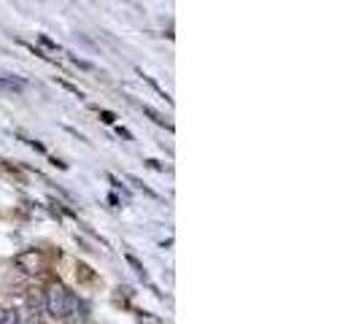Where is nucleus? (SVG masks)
Here are the masks:
<instances>
[{
    "label": "nucleus",
    "mask_w": 359,
    "mask_h": 324,
    "mask_svg": "<svg viewBox=\"0 0 359 324\" xmlns=\"http://www.w3.org/2000/svg\"><path fill=\"white\" fill-rule=\"evenodd\" d=\"M43 305H46L49 316H54V319H68V316L79 308V300H76V297H73L63 284H54L52 290L46 292Z\"/></svg>",
    "instance_id": "1"
},
{
    "label": "nucleus",
    "mask_w": 359,
    "mask_h": 324,
    "mask_svg": "<svg viewBox=\"0 0 359 324\" xmlns=\"http://www.w3.org/2000/svg\"><path fill=\"white\" fill-rule=\"evenodd\" d=\"M14 262H17V267H19L22 273H41V270H43V265H46V259H43V254H41L38 249L19 252Z\"/></svg>",
    "instance_id": "2"
},
{
    "label": "nucleus",
    "mask_w": 359,
    "mask_h": 324,
    "mask_svg": "<svg viewBox=\"0 0 359 324\" xmlns=\"http://www.w3.org/2000/svg\"><path fill=\"white\" fill-rule=\"evenodd\" d=\"M0 90H8V92H22L25 90V81L22 79H14V76H0Z\"/></svg>",
    "instance_id": "3"
},
{
    "label": "nucleus",
    "mask_w": 359,
    "mask_h": 324,
    "mask_svg": "<svg viewBox=\"0 0 359 324\" xmlns=\"http://www.w3.org/2000/svg\"><path fill=\"white\" fill-rule=\"evenodd\" d=\"M0 324H22V314L17 308H6L0 311Z\"/></svg>",
    "instance_id": "4"
},
{
    "label": "nucleus",
    "mask_w": 359,
    "mask_h": 324,
    "mask_svg": "<svg viewBox=\"0 0 359 324\" xmlns=\"http://www.w3.org/2000/svg\"><path fill=\"white\" fill-rule=\"evenodd\" d=\"M143 114H146V117H149V119H152L154 125H160V128H167V130H170V122H165V117L160 114V111H154V108L143 105Z\"/></svg>",
    "instance_id": "5"
},
{
    "label": "nucleus",
    "mask_w": 359,
    "mask_h": 324,
    "mask_svg": "<svg viewBox=\"0 0 359 324\" xmlns=\"http://www.w3.org/2000/svg\"><path fill=\"white\" fill-rule=\"evenodd\" d=\"M138 324H165V322L157 314H146V311H143V314H138Z\"/></svg>",
    "instance_id": "6"
},
{
    "label": "nucleus",
    "mask_w": 359,
    "mask_h": 324,
    "mask_svg": "<svg viewBox=\"0 0 359 324\" xmlns=\"http://www.w3.org/2000/svg\"><path fill=\"white\" fill-rule=\"evenodd\" d=\"M127 262H130L132 267H135V270H138V276H141V279H143V281H146V270H143V265H141V262H138V259H135V257H127Z\"/></svg>",
    "instance_id": "7"
},
{
    "label": "nucleus",
    "mask_w": 359,
    "mask_h": 324,
    "mask_svg": "<svg viewBox=\"0 0 359 324\" xmlns=\"http://www.w3.org/2000/svg\"><path fill=\"white\" fill-rule=\"evenodd\" d=\"M100 117H103V122H105V125H114V119H116L111 111H100Z\"/></svg>",
    "instance_id": "8"
},
{
    "label": "nucleus",
    "mask_w": 359,
    "mask_h": 324,
    "mask_svg": "<svg viewBox=\"0 0 359 324\" xmlns=\"http://www.w3.org/2000/svg\"><path fill=\"white\" fill-rule=\"evenodd\" d=\"M41 303H43L41 297H35V294H33V297H30V305H33V311H35V314H38V305H41Z\"/></svg>",
    "instance_id": "9"
},
{
    "label": "nucleus",
    "mask_w": 359,
    "mask_h": 324,
    "mask_svg": "<svg viewBox=\"0 0 359 324\" xmlns=\"http://www.w3.org/2000/svg\"><path fill=\"white\" fill-rule=\"evenodd\" d=\"M146 165H149V168H154V170H163V165H160L157 160H146Z\"/></svg>",
    "instance_id": "10"
},
{
    "label": "nucleus",
    "mask_w": 359,
    "mask_h": 324,
    "mask_svg": "<svg viewBox=\"0 0 359 324\" xmlns=\"http://www.w3.org/2000/svg\"><path fill=\"white\" fill-rule=\"evenodd\" d=\"M119 135H122V138H127V141H132V135L125 128H119Z\"/></svg>",
    "instance_id": "11"
},
{
    "label": "nucleus",
    "mask_w": 359,
    "mask_h": 324,
    "mask_svg": "<svg viewBox=\"0 0 359 324\" xmlns=\"http://www.w3.org/2000/svg\"><path fill=\"white\" fill-rule=\"evenodd\" d=\"M28 324H41V322H35V319H30V322H28Z\"/></svg>",
    "instance_id": "12"
}]
</instances>
